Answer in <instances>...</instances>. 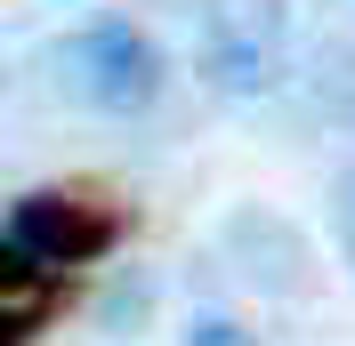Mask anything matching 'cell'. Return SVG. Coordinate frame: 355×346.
<instances>
[{"instance_id":"cell-1","label":"cell","mask_w":355,"mask_h":346,"mask_svg":"<svg viewBox=\"0 0 355 346\" xmlns=\"http://www.w3.org/2000/svg\"><path fill=\"white\" fill-rule=\"evenodd\" d=\"M49 81H57L65 105L130 121V113H146L162 97L170 57H162V41L146 33V24L105 17V24H81V33H65V41L49 48Z\"/></svg>"},{"instance_id":"cell-3","label":"cell","mask_w":355,"mask_h":346,"mask_svg":"<svg viewBox=\"0 0 355 346\" xmlns=\"http://www.w3.org/2000/svg\"><path fill=\"white\" fill-rule=\"evenodd\" d=\"M202 73L226 97H266L291 73V0H194Z\"/></svg>"},{"instance_id":"cell-2","label":"cell","mask_w":355,"mask_h":346,"mask_svg":"<svg viewBox=\"0 0 355 346\" xmlns=\"http://www.w3.org/2000/svg\"><path fill=\"white\" fill-rule=\"evenodd\" d=\"M121 234H130V210H121V201H97L89 185H33V194L8 201L0 250L49 266V274H81V266H97Z\"/></svg>"},{"instance_id":"cell-5","label":"cell","mask_w":355,"mask_h":346,"mask_svg":"<svg viewBox=\"0 0 355 346\" xmlns=\"http://www.w3.org/2000/svg\"><path fill=\"white\" fill-rule=\"evenodd\" d=\"M331 242H339V258H347V274H355V161L331 185Z\"/></svg>"},{"instance_id":"cell-4","label":"cell","mask_w":355,"mask_h":346,"mask_svg":"<svg viewBox=\"0 0 355 346\" xmlns=\"http://www.w3.org/2000/svg\"><path fill=\"white\" fill-rule=\"evenodd\" d=\"M65 298H73V274H49V266L0 250V338L8 346H33L49 314H65Z\"/></svg>"},{"instance_id":"cell-6","label":"cell","mask_w":355,"mask_h":346,"mask_svg":"<svg viewBox=\"0 0 355 346\" xmlns=\"http://www.w3.org/2000/svg\"><path fill=\"white\" fill-rule=\"evenodd\" d=\"M186 346H259L243 322H226V314H202L194 330H186Z\"/></svg>"}]
</instances>
